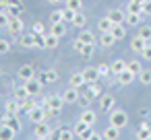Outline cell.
I'll use <instances>...</instances> for the list:
<instances>
[{
	"mask_svg": "<svg viewBox=\"0 0 151 140\" xmlns=\"http://www.w3.org/2000/svg\"><path fill=\"white\" fill-rule=\"evenodd\" d=\"M143 15H151V0H145L143 2Z\"/></svg>",
	"mask_w": 151,
	"mask_h": 140,
	"instance_id": "54",
	"label": "cell"
},
{
	"mask_svg": "<svg viewBox=\"0 0 151 140\" xmlns=\"http://www.w3.org/2000/svg\"><path fill=\"white\" fill-rule=\"evenodd\" d=\"M139 82H141L143 87H149V85H151V70H149V68H143V72L139 74Z\"/></svg>",
	"mask_w": 151,
	"mask_h": 140,
	"instance_id": "38",
	"label": "cell"
},
{
	"mask_svg": "<svg viewBox=\"0 0 151 140\" xmlns=\"http://www.w3.org/2000/svg\"><path fill=\"white\" fill-rule=\"evenodd\" d=\"M87 82H85V76H83V72H73L70 74V78H68V87H75V89H81V87H85Z\"/></svg>",
	"mask_w": 151,
	"mask_h": 140,
	"instance_id": "16",
	"label": "cell"
},
{
	"mask_svg": "<svg viewBox=\"0 0 151 140\" xmlns=\"http://www.w3.org/2000/svg\"><path fill=\"white\" fill-rule=\"evenodd\" d=\"M75 130H70V128H60L58 130V140H75Z\"/></svg>",
	"mask_w": 151,
	"mask_h": 140,
	"instance_id": "33",
	"label": "cell"
},
{
	"mask_svg": "<svg viewBox=\"0 0 151 140\" xmlns=\"http://www.w3.org/2000/svg\"><path fill=\"white\" fill-rule=\"evenodd\" d=\"M73 45H75V50H77V52H81V48H83L85 43H83V41H79V39H75V41H73Z\"/></svg>",
	"mask_w": 151,
	"mask_h": 140,
	"instance_id": "56",
	"label": "cell"
},
{
	"mask_svg": "<svg viewBox=\"0 0 151 140\" xmlns=\"http://www.w3.org/2000/svg\"><path fill=\"white\" fill-rule=\"evenodd\" d=\"M93 52H95V45H83L79 54H81V58H83V60H89V58L93 56Z\"/></svg>",
	"mask_w": 151,
	"mask_h": 140,
	"instance_id": "41",
	"label": "cell"
},
{
	"mask_svg": "<svg viewBox=\"0 0 151 140\" xmlns=\"http://www.w3.org/2000/svg\"><path fill=\"white\" fill-rule=\"evenodd\" d=\"M73 25H75L77 29H83V27L87 25V17H85V13L79 11V13L75 15V19H73Z\"/></svg>",
	"mask_w": 151,
	"mask_h": 140,
	"instance_id": "34",
	"label": "cell"
},
{
	"mask_svg": "<svg viewBox=\"0 0 151 140\" xmlns=\"http://www.w3.org/2000/svg\"><path fill=\"white\" fill-rule=\"evenodd\" d=\"M11 52V41L9 39H0V56H4Z\"/></svg>",
	"mask_w": 151,
	"mask_h": 140,
	"instance_id": "47",
	"label": "cell"
},
{
	"mask_svg": "<svg viewBox=\"0 0 151 140\" xmlns=\"http://www.w3.org/2000/svg\"><path fill=\"white\" fill-rule=\"evenodd\" d=\"M33 134H35V138H50L52 136V128L48 126V122H42V124H35Z\"/></svg>",
	"mask_w": 151,
	"mask_h": 140,
	"instance_id": "8",
	"label": "cell"
},
{
	"mask_svg": "<svg viewBox=\"0 0 151 140\" xmlns=\"http://www.w3.org/2000/svg\"><path fill=\"white\" fill-rule=\"evenodd\" d=\"M114 105H116V99H114V95H112V93H108V95H101V97H99V109H101V111H112V109H114Z\"/></svg>",
	"mask_w": 151,
	"mask_h": 140,
	"instance_id": "6",
	"label": "cell"
},
{
	"mask_svg": "<svg viewBox=\"0 0 151 140\" xmlns=\"http://www.w3.org/2000/svg\"><path fill=\"white\" fill-rule=\"evenodd\" d=\"M23 85H25V89L29 91V95H31V97H37V95L42 93V85H44V82H42V80H37V78H29V80H25Z\"/></svg>",
	"mask_w": 151,
	"mask_h": 140,
	"instance_id": "3",
	"label": "cell"
},
{
	"mask_svg": "<svg viewBox=\"0 0 151 140\" xmlns=\"http://www.w3.org/2000/svg\"><path fill=\"white\" fill-rule=\"evenodd\" d=\"M17 136V132L13 128H9L6 124H0V140H13Z\"/></svg>",
	"mask_w": 151,
	"mask_h": 140,
	"instance_id": "26",
	"label": "cell"
},
{
	"mask_svg": "<svg viewBox=\"0 0 151 140\" xmlns=\"http://www.w3.org/2000/svg\"><path fill=\"white\" fill-rule=\"evenodd\" d=\"M137 2H145V0H137Z\"/></svg>",
	"mask_w": 151,
	"mask_h": 140,
	"instance_id": "60",
	"label": "cell"
},
{
	"mask_svg": "<svg viewBox=\"0 0 151 140\" xmlns=\"http://www.w3.org/2000/svg\"><path fill=\"white\" fill-rule=\"evenodd\" d=\"M58 41H60V37L52 35L50 31L44 35V48H46V50H54V48H58Z\"/></svg>",
	"mask_w": 151,
	"mask_h": 140,
	"instance_id": "24",
	"label": "cell"
},
{
	"mask_svg": "<svg viewBox=\"0 0 151 140\" xmlns=\"http://www.w3.org/2000/svg\"><path fill=\"white\" fill-rule=\"evenodd\" d=\"M112 35H114L116 39H124V37H126V27H124V23L114 25V27H112Z\"/></svg>",
	"mask_w": 151,
	"mask_h": 140,
	"instance_id": "35",
	"label": "cell"
},
{
	"mask_svg": "<svg viewBox=\"0 0 151 140\" xmlns=\"http://www.w3.org/2000/svg\"><path fill=\"white\" fill-rule=\"evenodd\" d=\"M79 119H83V122H85V124H89V126H95V124H97V113H95V109L85 107V109L81 111Z\"/></svg>",
	"mask_w": 151,
	"mask_h": 140,
	"instance_id": "7",
	"label": "cell"
},
{
	"mask_svg": "<svg viewBox=\"0 0 151 140\" xmlns=\"http://www.w3.org/2000/svg\"><path fill=\"white\" fill-rule=\"evenodd\" d=\"M149 41H145L143 37H139V35H134L132 39H130V50L134 52V54H141L143 50H145V45H147Z\"/></svg>",
	"mask_w": 151,
	"mask_h": 140,
	"instance_id": "18",
	"label": "cell"
},
{
	"mask_svg": "<svg viewBox=\"0 0 151 140\" xmlns=\"http://www.w3.org/2000/svg\"><path fill=\"white\" fill-rule=\"evenodd\" d=\"M13 35H21L23 33V29H25V23H23V19L21 17H11V21H9V27H6Z\"/></svg>",
	"mask_w": 151,
	"mask_h": 140,
	"instance_id": "2",
	"label": "cell"
},
{
	"mask_svg": "<svg viewBox=\"0 0 151 140\" xmlns=\"http://www.w3.org/2000/svg\"><path fill=\"white\" fill-rule=\"evenodd\" d=\"M93 132H95V128H93V126H89V128H85V130L79 134V138H81V140H89V136H91Z\"/></svg>",
	"mask_w": 151,
	"mask_h": 140,
	"instance_id": "50",
	"label": "cell"
},
{
	"mask_svg": "<svg viewBox=\"0 0 151 140\" xmlns=\"http://www.w3.org/2000/svg\"><path fill=\"white\" fill-rule=\"evenodd\" d=\"M19 41H21L23 48H37V35H35L33 31H29V33H21Z\"/></svg>",
	"mask_w": 151,
	"mask_h": 140,
	"instance_id": "5",
	"label": "cell"
},
{
	"mask_svg": "<svg viewBox=\"0 0 151 140\" xmlns=\"http://www.w3.org/2000/svg\"><path fill=\"white\" fill-rule=\"evenodd\" d=\"M17 76L25 82V80H29V78H35V70H33L31 64H23V66L17 70Z\"/></svg>",
	"mask_w": 151,
	"mask_h": 140,
	"instance_id": "10",
	"label": "cell"
},
{
	"mask_svg": "<svg viewBox=\"0 0 151 140\" xmlns=\"http://www.w3.org/2000/svg\"><path fill=\"white\" fill-rule=\"evenodd\" d=\"M50 33L62 39V37L66 35V23H64V21H62V23H52V27H50Z\"/></svg>",
	"mask_w": 151,
	"mask_h": 140,
	"instance_id": "23",
	"label": "cell"
},
{
	"mask_svg": "<svg viewBox=\"0 0 151 140\" xmlns=\"http://www.w3.org/2000/svg\"><path fill=\"white\" fill-rule=\"evenodd\" d=\"M147 140H151V136H149V138H147Z\"/></svg>",
	"mask_w": 151,
	"mask_h": 140,
	"instance_id": "62",
	"label": "cell"
},
{
	"mask_svg": "<svg viewBox=\"0 0 151 140\" xmlns=\"http://www.w3.org/2000/svg\"><path fill=\"white\" fill-rule=\"evenodd\" d=\"M75 11H70V9H64V23H73V19H75Z\"/></svg>",
	"mask_w": 151,
	"mask_h": 140,
	"instance_id": "52",
	"label": "cell"
},
{
	"mask_svg": "<svg viewBox=\"0 0 151 140\" xmlns=\"http://www.w3.org/2000/svg\"><path fill=\"white\" fill-rule=\"evenodd\" d=\"M137 35H139V37H143L145 41H151V25H141Z\"/></svg>",
	"mask_w": 151,
	"mask_h": 140,
	"instance_id": "39",
	"label": "cell"
},
{
	"mask_svg": "<svg viewBox=\"0 0 151 140\" xmlns=\"http://www.w3.org/2000/svg\"><path fill=\"white\" fill-rule=\"evenodd\" d=\"M27 115H29V122H33V124H42V122H48V119H46V109H44L42 105H37L35 109H31V111H29Z\"/></svg>",
	"mask_w": 151,
	"mask_h": 140,
	"instance_id": "4",
	"label": "cell"
},
{
	"mask_svg": "<svg viewBox=\"0 0 151 140\" xmlns=\"http://www.w3.org/2000/svg\"><path fill=\"white\" fill-rule=\"evenodd\" d=\"M62 21H64V11H52L50 23H62Z\"/></svg>",
	"mask_w": 151,
	"mask_h": 140,
	"instance_id": "43",
	"label": "cell"
},
{
	"mask_svg": "<svg viewBox=\"0 0 151 140\" xmlns=\"http://www.w3.org/2000/svg\"><path fill=\"white\" fill-rule=\"evenodd\" d=\"M77 39H79V41H83L85 45H95V33H93V31H89V29L79 31Z\"/></svg>",
	"mask_w": 151,
	"mask_h": 140,
	"instance_id": "13",
	"label": "cell"
},
{
	"mask_svg": "<svg viewBox=\"0 0 151 140\" xmlns=\"http://www.w3.org/2000/svg\"><path fill=\"white\" fill-rule=\"evenodd\" d=\"M0 74H2V68H0Z\"/></svg>",
	"mask_w": 151,
	"mask_h": 140,
	"instance_id": "61",
	"label": "cell"
},
{
	"mask_svg": "<svg viewBox=\"0 0 151 140\" xmlns=\"http://www.w3.org/2000/svg\"><path fill=\"white\" fill-rule=\"evenodd\" d=\"M89 140H104V134H101V132H93V134L89 136Z\"/></svg>",
	"mask_w": 151,
	"mask_h": 140,
	"instance_id": "55",
	"label": "cell"
},
{
	"mask_svg": "<svg viewBox=\"0 0 151 140\" xmlns=\"http://www.w3.org/2000/svg\"><path fill=\"white\" fill-rule=\"evenodd\" d=\"M83 72V76H85V82L89 85V82H97L101 76H99V72H97V68H93V66H87L85 70H81Z\"/></svg>",
	"mask_w": 151,
	"mask_h": 140,
	"instance_id": "14",
	"label": "cell"
},
{
	"mask_svg": "<svg viewBox=\"0 0 151 140\" xmlns=\"http://www.w3.org/2000/svg\"><path fill=\"white\" fill-rule=\"evenodd\" d=\"M97 72H99V76H101V78H110V76H112L110 64H99V66H97Z\"/></svg>",
	"mask_w": 151,
	"mask_h": 140,
	"instance_id": "42",
	"label": "cell"
},
{
	"mask_svg": "<svg viewBox=\"0 0 151 140\" xmlns=\"http://www.w3.org/2000/svg\"><path fill=\"white\" fill-rule=\"evenodd\" d=\"M126 70H130L132 74H137V76H139V74L143 72V66H141V62H139V60H128V62H126Z\"/></svg>",
	"mask_w": 151,
	"mask_h": 140,
	"instance_id": "31",
	"label": "cell"
},
{
	"mask_svg": "<svg viewBox=\"0 0 151 140\" xmlns=\"http://www.w3.org/2000/svg\"><path fill=\"white\" fill-rule=\"evenodd\" d=\"M35 140H50V138H35Z\"/></svg>",
	"mask_w": 151,
	"mask_h": 140,
	"instance_id": "59",
	"label": "cell"
},
{
	"mask_svg": "<svg viewBox=\"0 0 151 140\" xmlns=\"http://www.w3.org/2000/svg\"><path fill=\"white\" fill-rule=\"evenodd\" d=\"M27 97H31V95H29V91L25 89V85L17 87L15 93H13V99H17V101H23V99H27Z\"/></svg>",
	"mask_w": 151,
	"mask_h": 140,
	"instance_id": "32",
	"label": "cell"
},
{
	"mask_svg": "<svg viewBox=\"0 0 151 140\" xmlns=\"http://www.w3.org/2000/svg\"><path fill=\"white\" fill-rule=\"evenodd\" d=\"M31 31H33L35 35H46V27H44V23H33Z\"/></svg>",
	"mask_w": 151,
	"mask_h": 140,
	"instance_id": "48",
	"label": "cell"
},
{
	"mask_svg": "<svg viewBox=\"0 0 151 140\" xmlns=\"http://www.w3.org/2000/svg\"><path fill=\"white\" fill-rule=\"evenodd\" d=\"M6 13H9V17H19V15H21V4H17V6H13V9H9Z\"/></svg>",
	"mask_w": 151,
	"mask_h": 140,
	"instance_id": "53",
	"label": "cell"
},
{
	"mask_svg": "<svg viewBox=\"0 0 151 140\" xmlns=\"http://www.w3.org/2000/svg\"><path fill=\"white\" fill-rule=\"evenodd\" d=\"M4 111L6 113H13V115H19L21 113V103L17 99H6L4 101Z\"/></svg>",
	"mask_w": 151,
	"mask_h": 140,
	"instance_id": "17",
	"label": "cell"
},
{
	"mask_svg": "<svg viewBox=\"0 0 151 140\" xmlns=\"http://www.w3.org/2000/svg\"><path fill=\"white\" fill-rule=\"evenodd\" d=\"M4 117H6V111H0V124H4Z\"/></svg>",
	"mask_w": 151,
	"mask_h": 140,
	"instance_id": "57",
	"label": "cell"
},
{
	"mask_svg": "<svg viewBox=\"0 0 151 140\" xmlns=\"http://www.w3.org/2000/svg\"><path fill=\"white\" fill-rule=\"evenodd\" d=\"M108 119H110V124L112 126H116V128H124L126 124H128V113L124 111V109H112V111H108Z\"/></svg>",
	"mask_w": 151,
	"mask_h": 140,
	"instance_id": "1",
	"label": "cell"
},
{
	"mask_svg": "<svg viewBox=\"0 0 151 140\" xmlns=\"http://www.w3.org/2000/svg\"><path fill=\"white\" fill-rule=\"evenodd\" d=\"M134 136H137V140H147V138L151 136V126H149L147 122H143V124H141V126L137 128Z\"/></svg>",
	"mask_w": 151,
	"mask_h": 140,
	"instance_id": "21",
	"label": "cell"
},
{
	"mask_svg": "<svg viewBox=\"0 0 151 140\" xmlns=\"http://www.w3.org/2000/svg\"><path fill=\"white\" fill-rule=\"evenodd\" d=\"M40 80H42V82H48V85L56 82V80H58V70H54V68L42 70V74H40Z\"/></svg>",
	"mask_w": 151,
	"mask_h": 140,
	"instance_id": "15",
	"label": "cell"
},
{
	"mask_svg": "<svg viewBox=\"0 0 151 140\" xmlns=\"http://www.w3.org/2000/svg\"><path fill=\"white\" fill-rule=\"evenodd\" d=\"M62 105H64L62 93H60V95H50V97H48V107H50V109H56V111H60V109H62Z\"/></svg>",
	"mask_w": 151,
	"mask_h": 140,
	"instance_id": "19",
	"label": "cell"
},
{
	"mask_svg": "<svg viewBox=\"0 0 151 140\" xmlns=\"http://www.w3.org/2000/svg\"><path fill=\"white\" fill-rule=\"evenodd\" d=\"M112 27H114V23L110 21V17L106 15V17H101L99 21H97V29L101 31V33H106V31H112Z\"/></svg>",
	"mask_w": 151,
	"mask_h": 140,
	"instance_id": "30",
	"label": "cell"
},
{
	"mask_svg": "<svg viewBox=\"0 0 151 140\" xmlns=\"http://www.w3.org/2000/svg\"><path fill=\"white\" fill-rule=\"evenodd\" d=\"M141 17H143V15L126 13V25H130V27H134V25H141Z\"/></svg>",
	"mask_w": 151,
	"mask_h": 140,
	"instance_id": "40",
	"label": "cell"
},
{
	"mask_svg": "<svg viewBox=\"0 0 151 140\" xmlns=\"http://www.w3.org/2000/svg\"><path fill=\"white\" fill-rule=\"evenodd\" d=\"M108 17H110V21H112L114 25L126 23V13H124L122 9H112V11H108Z\"/></svg>",
	"mask_w": 151,
	"mask_h": 140,
	"instance_id": "9",
	"label": "cell"
},
{
	"mask_svg": "<svg viewBox=\"0 0 151 140\" xmlns=\"http://www.w3.org/2000/svg\"><path fill=\"white\" fill-rule=\"evenodd\" d=\"M19 103H21V111H25V113H29L31 109H35L40 105V101H35V97H27V99H23Z\"/></svg>",
	"mask_w": 151,
	"mask_h": 140,
	"instance_id": "25",
	"label": "cell"
},
{
	"mask_svg": "<svg viewBox=\"0 0 151 140\" xmlns=\"http://www.w3.org/2000/svg\"><path fill=\"white\" fill-rule=\"evenodd\" d=\"M110 70H112V74H114V76H116V74H120V72H124V70H126V60H122V58L114 60V62L110 64Z\"/></svg>",
	"mask_w": 151,
	"mask_h": 140,
	"instance_id": "28",
	"label": "cell"
},
{
	"mask_svg": "<svg viewBox=\"0 0 151 140\" xmlns=\"http://www.w3.org/2000/svg\"><path fill=\"white\" fill-rule=\"evenodd\" d=\"M85 128H89V124H85L83 119H77V124H75V134L79 136V134H81V132H83Z\"/></svg>",
	"mask_w": 151,
	"mask_h": 140,
	"instance_id": "49",
	"label": "cell"
},
{
	"mask_svg": "<svg viewBox=\"0 0 151 140\" xmlns=\"http://www.w3.org/2000/svg\"><path fill=\"white\" fill-rule=\"evenodd\" d=\"M17 4H19V0H0V9L2 11H9V9L17 6Z\"/></svg>",
	"mask_w": 151,
	"mask_h": 140,
	"instance_id": "46",
	"label": "cell"
},
{
	"mask_svg": "<svg viewBox=\"0 0 151 140\" xmlns=\"http://www.w3.org/2000/svg\"><path fill=\"white\" fill-rule=\"evenodd\" d=\"M64 9H70V11L79 13L83 9V0H64Z\"/></svg>",
	"mask_w": 151,
	"mask_h": 140,
	"instance_id": "36",
	"label": "cell"
},
{
	"mask_svg": "<svg viewBox=\"0 0 151 140\" xmlns=\"http://www.w3.org/2000/svg\"><path fill=\"white\" fill-rule=\"evenodd\" d=\"M9 21H11V17H9V13H6V11H2V9H0V29H6V27H9Z\"/></svg>",
	"mask_w": 151,
	"mask_h": 140,
	"instance_id": "45",
	"label": "cell"
},
{
	"mask_svg": "<svg viewBox=\"0 0 151 140\" xmlns=\"http://www.w3.org/2000/svg\"><path fill=\"white\" fill-rule=\"evenodd\" d=\"M79 89H75V87H68L64 93H62V99H64V103H68V105H73V103H77L79 101Z\"/></svg>",
	"mask_w": 151,
	"mask_h": 140,
	"instance_id": "12",
	"label": "cell"
},
{
	"mask_svg": "<svg viewBox=\"0 0 151 140\" xmlns=\"http://www.w3.org/2000/svg\"><path fill=\"white\" fill-rule=\"evenodd\" d=\"M116 41H118V39L112 35V31H106V33H101V35H99V43H101L104 48H112Z\"/></svg>",
	"mask_w": 151,
	"mask_h": 140,
	"instance_id": "27",
	"label": "cell"
},
{
	"mask_svg": "<svg viewBox=\"0 0 151 140\" xmlns=\"http://www.w3.org/2000/svg\"><path fill=\"white\" fill-rule=\"evenodd\" d=\"M134 78H137V74H132L130 70H124V72L116 74V82H118L120 87H128V85H132Z\"/></svg>",
	"mask_w": 151,
	"mask_h": 140,
	"instance_id": "11",
	"label": "cell"
},
{
	"mask_svg": "<svg viewBox=\"0 0 151 140\" xmlns=\"http://www.w3.org/2000/svg\"><path fill=\"white\" fill-rule=\"evenodd\" d=\"M126 13H134V15H143V2H137V0H128V4L124 9Z\"/></svg>",
	"mask_w": 151,
	"mask_h": 140,
	"instance_id": "29",
	"label": "cell"
},
{
	"mask_svg": "<svg viewBox=\"0 0 151 140\" xmlns=\"http://www.w3.org/2000/svg\"><path fill=\"white\" fill-rule=\"evenodd\" d=\"M4 124H6L9 128H13L15 132H19V130L23 128V124H21L19 115H13V113H6V117H4Z\"/></svg>",
	"mask_w": 151,
	"mask_h": 140,
	"instance_id": "20",
	"label": "cell"
},
{
	"mask_svg": "<svg viewBox=\"0 0 151 140\" xmlns=\"http://www.w3.org/2000/svg\"><path fill=\"white\" fill-rule=\"evenodd\" d=\"M104 140H118L120 138V128H116V126H108V128H104Z\"/></svg>",
	"mask_w": 151,
	"mask_h": 140,
	"instance_id": "22",
	"label": "cell"
},
{
	"mask_svg": "<svg viewBox=\"0 0 151 140\" xmlns=\"http://www.w3.org/2000/svg\"><path fill=\"white\" fill-rule=\"evenodd\" d=\"M91 101H93V95H91L89 91H85L83 95H79V101H77V103H79V105H83V109H85V107H89V105H91Z\"/></svg>",
	"mask_w": 151,
	"mask_h": 140,
	"instance_id": "37",
	"label": "cell"
},
{
	"mask_svg": "<svg viewBox=\"0 0 151 140\" xmlns=\"http://www.w3.org/2000/svg\"><path fill=\"white\" fill-rule=\"evenodd\" d=\"M87 91L93 95V99H95V97H101V89H99L97 82H89V85H87Z\"/></svg>",
	"mask_w": 151,
	"mask_h": 140,
	"instance_id": "44",
	"label": "cell"
},
{
	"mask_svg": "<svg viewBox=\"0 0 151 140\" xmlns=\"http://www.w3.org/2000/svg\"><path fill=\"white\" fill-rule=\"evenodd\" d=\"M141 58H143V60H147V62H151V43H147V45H145V50L141 52Z\"/></svg>",
	"mask_w": 151,
	"mask_h": 140,
	"instance_id": "51",
	"label": "cell"
},
{
	"mask_svg": "<svg viewBox=\"0 0 151 140\" xmlns=\"http://www.w3.org/2000/svg\"><path fill=\"white\" fill-rule=\"evenodd\" d=\"M48 2H50V4H60L62 0H48Z\"/></svg>",
	"mask_w": 151,
	"mask_h": 140,
	"instance_id": "58",
	"label": "cell"
}]
</instances>
